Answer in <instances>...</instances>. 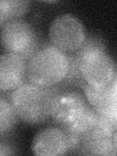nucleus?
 Listing matches in <instances>:
<instances>
[{
  "instance_id": "obj_1",
  "label": "nucleus",
  "mask_w": 117,
  "mask_h": 156,
  "mask_svg": "<svg viewBox=\"0 0 117 156\" xmlns=\"http://www.w3.org/2000/svg\"><path fill=\"white\" fill-rule=\"evenodd\" d=\"M83 79L87 84L102 86L116 79L115 62L105 51L101 38H86L74 55Z\"/></svg>"
},
{
  "instance_id": "obj_2",
  "label": "nucleus",
  "mask_w": 117,
  "mask_h": 156,
  "mask_svg": "<svg viewBox=\"0 0 117 156\" xmlns=\"http://www.w3.org/2000/svg\"><path fill=\"white\" fill-rule=\"evenodd\" d=\"M58 91L33 83H23L13 92L11 105L17 116L28 124H39L51 116Z\"/></svg>"
},
{
  "instance_id": "obj_3",
  "label": "nucleus",
  "mask_w": 117,
  "mask_h": 156,
  "mask_svg": "<svg viewBox=\"0 0 117 156\" xmlns=\"http://www.w3.org/2000/svg\"><path fill=\"white\" fill-rule=\"evenodd\" d=\"M67 55L54 46H47L30 58L27 66L29 82L43 87L61 83L67 73Z\"/></svg>"
},
{
  "instance_id": "obj_4",
  "label": "nucleus",
  "mask_w": 117,
  "mask_h": 156,
  "mask_svg": "<svg viewBox=\"0 0 117 156\" xmlns=\"http://www.w3.org/2000/svg\"><path fill=\"white\" fill-rule=\"evenodd\" d=\"M0 41L6 54L17 56L22 60H30L38 51V35L31 24L15 20L2 28Z\"/></svg>"
},
{
  "instance_id": "obj_5",
  "label": "nucleus",
  "mask_w": 117,
  "mask_h": 156,
  "mask_svg": "<svg viewBox=\"0 0 117 156\" xmlns=\"http://www.w3.org/2000/svg\"><path fill=\"white\" fill-rule=\"evenodd\" d=\"M53 46L62 52H76L86 39L82 23L70 14L55 19L49 29Z\"/></svg>"
},
{
  "instance_id": "obj_6",
  "label": "nucleus",
  "mask_w": 117,
  "mask_h": 156,
  "mask_svg": "<svg viewBox=\"0 0 117 156\" xmlns=\"http://www.w3.org/2000/svg\"><path fill=\"white\" fill-rule=\"evenodd\" d=\"M87 107L85 99L78 92L58 93L54 99L51 116L60 128L68 130L80 120Z\"/></svg>"
},
{
  "instance_id": "obj_7",
  "label": "nucleus",
  "mask_w": 117,
  "mask_h": 156,
  "mask_svg": "<svg viewBox=\"0 0 117 156\" xmlns=\"http://www.w3.org/2000/svg\"><path fill=\"white\" fill-rule=\"evenodd\" d=\"M31 150L39 156H58L69 152V139L60 127H49L34 136Z\"/></svg>"
},
{
  "instance_id": "obj_8",
  "label": "nucleus",
  "mask_w": 117,
  "mask_h": 156,
  "mask_svg": "<svg viewBox=\"0 0 117 156\" xmlns=\"http://www.w3.org/2000/svg\"><path fill=\"white\" fill-rule=\"evenodd\" d=\"M83 89L95 111L102 115L116 117V79L102 86L85 84Z\"/></svg>"
},
{
  "instance_id": "obj_9",
  "label": "nucleus",
  "mask_w": 117,
  "mask_h": 156,
  "mask_svg": "<svg viewBox=\"0 0 117 156\" xmlns=\"http://www.w3.org/2000/svg\"><path fill=\"white\" fill-rule=\"evenodd\" d=\"M27 74L26 61L17 56L0 55V92L16 90Z\"/></svg>"
},
{
  "instance_id": "obj_10",
  "label": "nucleus",
  "mask_w": 117,
  "mask_h": 156,
  "mask_svg": "<svg viewBox=\"0 0 117 156\" xmlns=\"http://www.w3.org/2000/svg\"><path fill=\"white\" fill-rule=\"evenodd\" d=\"M26 0H0V26H5L23 16L29 9Z\"/></svg>"
},
{
  "instance_id": "obj_11",
  "label": "nucleus",
  "mask_w": 117,
  "mask_h": 156,
  "mask_svg": "<svg viewBox=\"0 0 117 156\" xmlns=\"http://www.w3.org/2000/svg\"><path fill=\"white\" fill-rule=\"evenodd\" d=\"M18 118L11 102L0 99V136L11 133L16 127Z\"/></svg>"
},
{
  "instance_id": "obj_12",
  "label": "nucleus",
  "mask_w": 117,
  "mask_h": 156,
  "mask_svg": "<svg viewBox=\"0 0 117 156\" xmlns=\"http://www.w3.org/2000/svg\"><path fill=\"white\" fill-rule=\"evenodd\" d=\"M68 61V68L67 73L65 77V79L62 81V84L65 85H81L82 87L85 85V80L83 79L81 75V72L78 66V63L73 56H67Z\"/></svg>"
},
{
  "instance_id": "obj_13",
  "label": "nucleus",
  "mask_w": 117,
  "mask_h": 156,
  "mask_svg": "<svg viewBox=\"0 0 117 156\" xmlns=\"http://www.w3.org/2000/svg\"><path fill=\"white\" fill-rule=\"evenodd\" d=\"M16 154L14 146L7 143L0 141V155H14Z\"/></svg>"
}]
</instances>
